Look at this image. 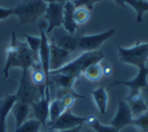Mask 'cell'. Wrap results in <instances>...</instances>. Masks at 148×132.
Wrapping results in <instances>:
<instances>
[{
  "label": "cell",
  "mask_w": 148,
  "mask_h": 132,
  "mask_svg": "<svg viewBox=\"0 0 148 132\" xmlns=\"http://www.w3.org/2000/svg\"><path fill=\"white\" fill-rule=\"evenodd\" d=\"M34 62H39V61L35 60L27 44L18 40L15 32H12L10 44L6 48L5 65L1 71V74L4 76V79H8L9 70L12 67L21 68L22 70L29 69Z\"/></svg>",
  "instance_id": "obj_1"
},
{
  "label": "cell",
  "mask_w": 148,
  "mask_h": 132,
  "mask_svg": "<svg viewBox=\"0 0 148 132\" xmlns=\"http://www.w3.org/2000/svg\"><path fill=\"white\" fill-rule=\"evenodd\" d=\"M105 57V53L101 50L88 51L81 54L78 58L68 62L66 65L58 70L51 71V73H62L66 75H72L78 78L90 65L99 63Z\"/></svg>",
  "instance_id": "obj_2"
},
{
  "label": "cell",
  "mask_w": 148,
  "mask_h": 132,
  "mask_svg": "<svg viewBox=\"0 0 148 132\" xmlns=\"http://www.w3.org/2000/svg\"><path fill=\"white\" fill-rule=\"evenodd\" d=\"M47 6L43 0H21L13 7V15L18 17L20 25H28L45 13Z\"/></svg>",
  "instance_id": "obj_3"
},
{
  "label": "cell",
  "mask_w": 148,
  "mask_h": 132,
  "mask_svg": "<svg viewBox=\"0 0 148 132\" xmlns=\"http://www.w3.org/2000/svg\"><path fill=\"white\" fill-rule=\"evenodd\" d=\"M45 87L37 86L32 82L29 75V69H24L22 70L17 92L14 95L16 97V101L30 105L31 103L45 97Z\"/></svg>",
  "instance_id": "obj_4"
},
{
  "label": "cell",
  "mask_w": 148,
  "mask_h": 132,
  "mask_svg": "<svg viewBox=\"0 0 148 132\" xmlns=\"http://www.w3.org/2000/svg\"><path fill=\"white\" fill-rule=\"evenodd\" d=\"M118 58L122 63L136 66L141 68L146 66L148 60V43H137L135 46L130 48L118 45Z\"/></svg>",
  "instance_id": "obj_5"
},
{
  "label": "cell",
  "mask_w": 148,
  "mask_h": 132,
  "mask_svg": "<svg viewBox=\"0 0 148 132\" xmlns=\"http://www.w3.org/2000/svg\"><path fill=\"white\" fill-rule=\"evenodd\" d=\"M40 46L38 50V59L45 75V97L51 98L49 95V86H51V69H49V41L47 33L40 26Z\"/></svg>",
  "instance_id": "obj_6"
},
{
  "label": "cell",
  "mask_w": 148,
  "mask_h": 132,
  "mask_svg": "<svg viewBox=\"0 0 148 132\" xmlns=\"http://www.w3.org/2000/svg\"><path fill=\"white\" fill-rule=\"evenodd\" d=\"M115 32L116 30L112 28L99 34L84 35L78 37V50H82L85 52L98 50L105 41H107L115 34Z\"/></svg>",
  "instance_id": "obj_7"
},
{
  "label": "cell",
  "mask_w": 148,
  "mask_h": 132,
  "mask_svg": "<svg viewBox=\"0 0 148 132\" xmlns=\"http://www.w3.org/2000/svg\"><path fill=\"white\" fill-rule=\"evenodd\" d=\"M86 119L87 117L78 116L74 114L71 109H66L55 122L47 124V126H49V130L53 131L66 130L84 125L86 123Z\"/></svg>",
  "instance_id": "obj_8"
},
{
  "label": "cell",
  "mask_w": 148,
  "mask_h": 132,
  "mask_svg": "<svg viewBox=\"0 0 148 132\" xmlns=\"http://www.w3.org/2000/svg\"><path fill=\"white\" fill-rule=\"evenodd\" d=\"M147 76H148V67L138 68V73L136 74L133 79L131 80H119L110 85V87H114L117 85H124L128 86L130 88V94L128 96H136L140 94V91L143 88L148 87L147 82Z\"/></svg>",
  "instance_id": "obj_9"
},
{
  "label": "cell",
  "mask_w": 148,
  "mask_h": 132,
  "mask_svg": "<svg viewBox=\"0 0 148 132\" xmlns=\"http://www.w3.org/2000/svg\"><path fill=\"white\" fill-rule=\"evenodd\" d=\"M64 3L62 2H53L49 3L45 12V18L49 23L47 32L51 33L53 29L59 28L62 25L64 18Z\"/></svg>",
  "instance_id": "obj_10"
},
{
  "label": "cell",
  "mask_w": 148,
  "mask_h": 132,
  "mask_svg": "<svg viewBox=\"0 0 148 132\" xmlns=\"http://www.w3.org/2000/svg\"><path fill=\"white\" fill-rule=\"evenodd\" d=\"M133 116L131 113L130 107L126 100H119L118 101V108L114 118L110 122V125L120 131L122 128L128 125H132Z\"/></svg>",
  "instance_id": "obj_11"
},
{
  "label": "cell",
  "mask_w": 148,
  "mask_h": 132,
  "mask_svg": "<svg viewBox=\"0 0 148 132\" xmlns=\"http://www.w3.org/2000/svg\"><path fill=\"white\" fill-rule=\"evenodd\" d=\"M71 53L57 46L53 41L49 42V69L58 70L68 62H70Z\"/></svg>",
  "instance_id": "obj_12"
},
{
  "label": "cell",
  "mask_w": 148,
  "mask_h": 132,
  "mask_svg": "<svg viewBox=\"0 0 148 132\" xmlns=\"http://www.w3.org/2000/svg\"><path fill=\"white\" fill-rule=\"evenodd\" d=\"M51 98L49 97H42L38 101L31 103L30 109L32 112V118L36 119L40 122L41 126L47 128V121H49V107Z\"/></svg>",
  "instance_id": "obj_13"
},
{
  "label": "cell",
  "mask_w": 148,
  "mask_h": 132,
  "mask_svg": "<svg viewBox=\"0 0 148 132\" xmlns=\"http://www.w3.org/2000/svg\"><path fill=\"white\" fill-rule=\"evenodd\" d=\"M51 41L57 46L70 53L78 50V37H75L68 32H58L55 37H53Z\"/></svg>",
  "instance_id": "obj_14"
},
{
  "label": "cell",
  "mask_w": 148,
  "mask_h": 132,
  "mask_svg": "<svg viewBox=\"0 0 148 132\" xmlns=\"http://www.w3.org/2000/svg\"><path fill=\"white\" fill-rule=\"evenodd\" d=\"M15 102L16 97L14 94H7L5 97L0 99V132H7L6 119Z\"/></svg>",
  "instance_id": "obj_15"
},
{
  "label": "cell",
  "mask_w": 148,
  "mask_h": 132,
  "mask_svg": "<svg viewBox=\"0 0 148 132\" xmlns=\"http://www.w3.org/2000/svg\"><path fill=\"white\" fill-rule=\"evenodd\" d=\"M76 9L73 2L68 1L64 6V18H62V26L66 32L74 35L77 31L78 25L74 20V11Z\"/></svg>",
  "instance_id": "obj_16"
},
{
  "label": "cell",
  "mask_w": 148,
  "mask_h": 132,
  "mask_svg": "<svg viewBox=\"0 0 148 132\" xmlns=\"http://www.w3.org/2000/svg\"><path fill=\"white\" fill-rule=\"evenodd\" d=\"M30 105L26 103H22L19 101H16L11 108V112L13 113L15 118V126L16 128L20 126L23 122L26 121V118L30 114Z\"/></svg>",
  "instance_id": "obj_17"
},
{
  "label": "cell",
  "mask_w": 148,
  "mask_h": 132,
  "mask_svg": "<svg viewBox=\"0 0 148 132\" xmlns=\"http://www.w3.org/2000/svg\"><path fill=\"white\" fill-rule=\"evenodd\" d=\"M126 102L128 103L129 107H130L133 119L148 111V108L146 104H145L144 100H143L142 96H141V94L136 96H127Z\"/></svg>",
  "instance_id": "obj_18"
},
{
  "label": "cell",
  "mask_w": 148,
  "mask_h": 132,
  "mask_svg": "<svg viewBox=\"0 0 148 132\" xmlns=\"http://www.w3.org/2000/svg\"><path fill=\"white\" fill-rule=\"evenodd\" d=\"M91 94L93 96L94 102L97 105L98 109H99L101 114H106L107 112V107H108V93L106 91L105 87L101 86V87L97 88L95 90H91Z\"/></svg>",
  "instance_id": "obj_19"
},
{
  "label": "cell",
  "mask_w": 148,
  "mask_h": 132,
  "mask_svg": "<svg viewBox=\"0 0 148 132\" xmlns=\"http://www.w3.org/2000/svg\"><path fill=\"white\" fill-rule=\"evenodd\" d=\"M114 1L123 8L125 7V3L129 4L131 7L134 8L137 13L136 20L138 23L142 22L143 14H144V12L148 11V2H142L139 0H114Z\"/></svg>",
  "instance_id": "obj_20"
},
{
  "label": "cell",
  "mask_w": 148,
  "mask_h": 132,
  "mask_svg": "<svg viewBox=\"0 0 148 132\" xmlns=\"http://www.w3.org/2000/svg\"><path fill=\"white\" fill-rule=\"evenodd\" d=\"M51 80L53 79V82L62 90H73L77 80V77L75 76L62 73H51Z\"/></svg>",
  "instance_id": "obj_21"
},
{
  "label": "cell",
  "mask_w": 148,
  "mask_h": 132,
  "mask_svg": "<svg viewBox=\"0 0 148 132\" xmlns=\"http://www.w3.org/2000/svg\"><path fill=\"white\" fill-rule=\"evenodd\" d=\"M64 111H66V108L64 107V105H62L60 98H56L55 100L49 102V121H47V124H51V123L55 122L60 115L64 113Z\"/></svg>",
  "instance_id": "obj_22"
},
{
  "label": "cell",
  "mask_w": 148,
  "mask_h": 132,
  "mask_svg": "<svg viewBox=\"0 0 148 132\" xmlns=\"http://www.w3.org/2000/svg\"><path fill=\"white\" fill-rule=\"evenodd\" d=\"M86 123L89 125V127L94 129L95 132H119V130L114 128L111 125L107 126V125L102 124L95 115H89V116H87Z\"/></svg>",
  "instance_id": "obj_23"
},
{
  "label": "cell",
  "mask_w": 148,
  "mask_h": 132,
  "mask_svg": "<svg viewBox=\"0 0 148 132\" xmlns=\"http://www.w3.org/2000/svg\"><path fill=\"white\" fill-rule=\"evenodd\" d=\"M84 76L88 80L92 82H98L103 76V72H102V66L100 63H95V64L90 65L84 72H83Z\"/></svg>",
  "instance_id": "obj_24"
},
{
  "label": "cell",
  "mask_w": 148,
  "mask_h": 132,
  "mask_svg": "<svg viewBox=\"0 0 148 132\" xmlns=\"http://www.w3.org/2000/svg\"><path fill=\"white\" fill-rule=\"evenodd\" d=\"M23 36L26 38V41H27V43H26V44H27L29 50L32 52L35 60L39 61V59H38V50H39V46H40V42H41L40 37L31 36V35L25 34V33L23 34Z\"/></svg>",
  "instance_id": "obj_25"
},
{
  "label": "cell",
  "mask_w": 148,
  "mask_h": 132,
  "mask_svg": "<svg viewBox=\"0 0 148 132\" xmlns=\"http://www.w3.org/2000/svg\"><path fill=\"white\" fill-rule=\"evenodd\" d=\"M41 124L38 120L32 118L29 120H26L20 125L18 128H16L13 132H39Z\"/></svg>",
  "instance_id": "obj_26"
},
{
  "label": "cell",
  "mask_w": 148,
  "mask_h": 132,
  "mask_svg": "<svg viewBox=\"0 0 148 132\" xmlns=\"http://www.w3.org/2000/svg\"><path fill=\"white\" fill-rule=\"evenodd\" d=\"M90 19V10L86 7H77L74 11V20L77 25L84 24Z\"/></svg>",
  "instance_id": "obj_27"
},
{
  "label": "cell",
  "mask_w": 148,
  "mask_h": 132,
  "mask_svg": "<svg viewBox=\"0 0 148 132\" xmlns=\"http://www.w3.org/2000/svg\"><path fill=\"white\" fill-rule=\"evenodd\" d=\"M132 125L136 126L141 132H148V111L133 119Z\"/></svg>",
  "instance_id": "obj_28"
},
{
  "label": "cell",
  "mask_w": 148,
  "mask_h": 132,
  "mask_svg": "<svg viewBox=\"0 0 148 132\" xmlns=\"http://www.w3.org/2000/svg\"><path fill=\"white\" fill-rule=\"evenodd\" d=\"M101 1V0H74L73 4L75 5V7H86L88 10L93 9V6L95 3Z\"/></svg>",
  "instance_id": "obj_29"
},
{
  "label": "cell",
  "mask_w": 148,
  "mask_h": 132,
  "mask_svg": "<svg viewBox=\"0 0 148 132\" xmlns=\"http://www.w3.org/2000/svg\"><path fill=\"white\" fill-rule=\"evenodd\" d=\"M11 15H13V8L0 7V20L6 19Z\"/></svg>",
  "instance_id": "obj_30"
},
{
  "label": "cell",
  "mask_w": 148,
  "mask_h": 132,
  "mask_svg": "<svg viewBox=\"0 0 148 132\" xmlns=\"http://www.w3.org/2000/svg\"><path fill=\"white\" fill-rule=\"evenodd\" d=\"M140 94H141V96H142L143 100H144L145 104H146V106L148 108V87L143 88V89L140 91Z\"/></svg>",
  "instance_id": "obj_31"
},
{
  "label": "cell",
  "mask_w": 148,
  "mask_h": 132,
  "mask_svg": "<svg viewBox=\"0 0 148 132\" xmlns=\"http://www.w3.org/2000/svg\"><path fill=\"white\" fill-rule=\"evenodd\" d=\"M102 72L104 76H110L112 74V67L110 65H106L102 67Z\"/></svg>",
  "instance_id": "obj_32"
},
{
  "label": "cell",
  "mask_w": 148,
  "mask_h": 132,
  "mask_svg": "<svg viewBox=\"0 0 148 132\" xmlns=\"http://www.w3.org/2000/svg\"><path fill=\"white\" fill-rule=\"evenodd\" d=\"M82 128H83V125H82V126L75 127V128H72V129H66V130H60V131H58V132H81V131H82Z\"/></svg>",
  "instance_id": "obj_33"
},
{
  "label": "cell",
  "mask_w": 148,
  "mask_h": 132,
  "mask_svg": "<svg viewBox=\"0 0 148 132\" xmlns=\"http://www.w3.org/2000/svg\"><path fill=\"white\" fill-rule=\"evenodd\" d=\"M45 3H53V2H57L58 0H43Z\"/></svg>",
  "instance_id": "obj_34"
},
{
  "label": "cell",
  "mask_w": 148,
  "mask_h": 132,
  "mask_svg": "<svg viewBox=\"0 0 148 132\" xmlns=\"http://www.w3.org/2000/svg\"><path fill=\"white\" fill-rule=\"evenodd\" d=\"M85 132H95V130H94V129H92L91 127H89V128L86 129V131H85Z\"/></svg>",
  "instance_id": "obj_35"
},
{
  "label": "cell",
  "mask_w": 148,
  "mask_h": 132,
  "mask_svg": "<svg viewBox=\"0 0 148 132\" xmlns=\"http://www.w3.org/2000/svg\"><path fill=\"white\" fill-rule=\"evenodd\" d=\"M70 1V0H58L57 2H62V3H66V2Z\"/></svg>",
  "instance_id": "obj_36"
},
{
  "label": "cell",
  "mask_w": 148,
  "mask_h": 132,
  "mask_svg": "<svg viewBox=\"0 0 148 132\" xmlns=\"http://www.w3.org/2000/svg\"><path fill=\"white\" fill-rule=\"evenodd\" d=\"M139 1H142V2H148L147 0H139Z\"/></svg>",
  "instance_id": "obj_37"
},
{
  "label": "cell",
  "mask_w": 148,
  "mask_h": 132,
  "mask_svg": "<svg viewBox=\"0 0 148 132\" xmlns=\"http://www.w3.org/2000/svg\"><path fill=\"white\" fill-rule=\"evenodd\" d=\"M47 132H55V131H53V130H49V131H47Z\"/></svg>",
  "instance_id": "obj_38"
}]
</instances>
